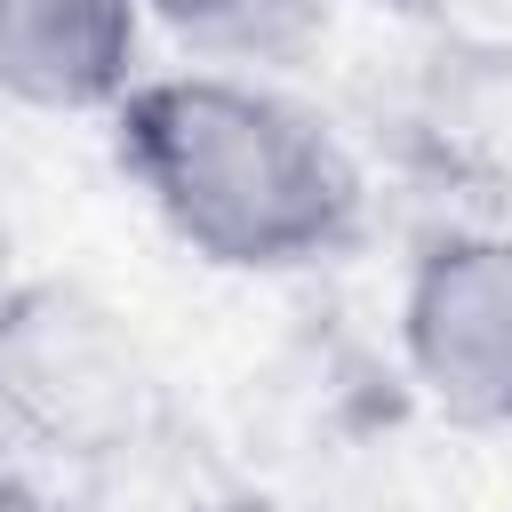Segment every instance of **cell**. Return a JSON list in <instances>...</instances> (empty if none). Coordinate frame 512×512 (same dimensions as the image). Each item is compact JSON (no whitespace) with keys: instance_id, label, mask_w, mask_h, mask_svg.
<instances>
[{"instance_id":"1","label":"cell","mask_w":512,"mask_h":512,"mask_svg":"<svg viewBox=\"0 0 512 512\" xmlns=\"http://www.w3.org/2000/svg\"><path fill=\"white\" fill-rule=\"evenodd\" d=\"M104 120L120 176L216 272H304L368 224L352 144L272 80L144 72Z\"/></svg>"},{"instance_id":"2","label":"cell","mask_w":512,"mask_h":512,"mask_svg":"<svg viewBox=\"0 0 512 512\" xmlns=\"http://www.w3.org/2000/svg\"><path fill=\"white\" fill-rule=\"evenodd\" d=\"M0 416L48 456H120L152 424L136 328L64 272L0 280Z\"/></svg>"},{"instance_id":"3","label":"cell","mask_w":512,"mask_h":512,"mask_svg":"<svg viewBox=\"0 0 512 512\" xmlns=\"http://www.w3.org/2000/svg\"><path fill=\"white\" fill-rule=\"evenodd\" d=\"M400 360L416 392L472 432H512V232H432L400 288Z\"/></svg>"},{"instance_id":"4","label":"cell","mask_w":512,"mask_h":512,"mask_svg":"<svg viewBox=\"0 0 512 512\" xmlns=\"http://www.w3.org/2000/svg\"><path fill=\"white\" fill-rule=\"evenodd\" d=\"M144 0H0V104L112 112L144 72Z\"/></svg>"},{"instance_id":"5","label":"cell","mask_w":512,"mask_h":512,"mask_svg":"<svg viewBox=\"0 0 512 512\" xmlns=\"http://www.w3.org/2000/svg\"><path fill=\"white\" fill-rule=\"evenodd\" d=\"M320 0H144V16L176 24L184 40L200 48H224V56H264V48H288L304 24H312Z\"/></svg>"},{"instance_id":"6","label":"cell","mask_w":512,"mask_h":512,"mask_svg":"<svg viewBox=\"0 0 512 512\" xmlns=\"http://www.w3.org/2000/svg\"><path fill=\"white\" fill-rule=\"evenodd\" d=\"M0 512H64V504H56V496H48L16 456H0Z\"/></svg>"},{"instance_id":"7","label":"cell","mask_w":512,"mask_h":512,"mask_svg":"<svg viewBox=\"0 0 512 512\" xmlns=\"http://www.w3.org/2000/svg\"><path fill=\"white\" fill-rule=\"evenodd\" d=\"M376 8H400V16H424L432 0H376Z\"/></svg>"},{"instance_id":"8","label":"cell","mask_w":512,"mask_h":512,"mask_svg":"<svg viewBox=\"0 0 512 512\" xmlns=\"http://www.w3.org/2000/svg\"><path fill=\"white\" fill-rule=\"evenodd\" d=\"M0 280H8V208H0Z\"/></svg>"}]
</instances>
